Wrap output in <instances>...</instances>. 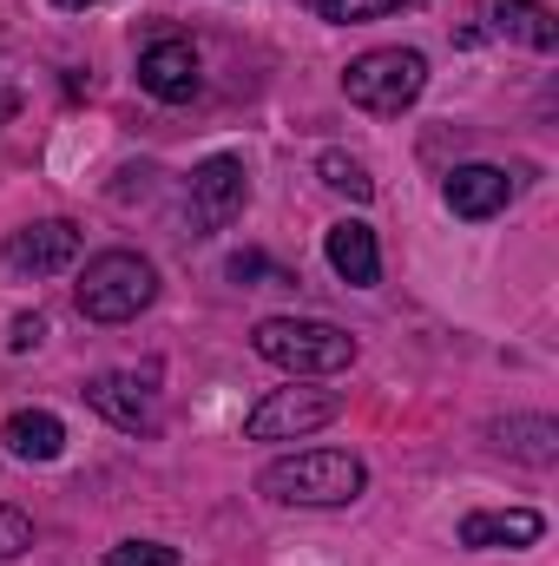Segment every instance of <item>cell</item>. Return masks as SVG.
<instances>
[{
    "label": "cell",
    "instance_id": "9",
    "mask_svg": "<svg viewBox=\"0 0 559 566\" xmlns=\"http://www.w3.org/2000/svg\"><path fill=\"white\" fill-rule=\"evenodd\" d=\"M139 86L151 93V99H165V106H184V99L198 93V46L178 40V33L151 40V46L139 53Z\"/></svg>",
    "mask_w": 559,
    "mask_h": 566
},
{
    "label": "cell",
    "instance_id": "4",
    "mask_svg": "<svg viewBox=\"0 0 559 566\" xmlns=\"http://www.w3.org/2000/svg\"><path fill=\"white\" fill-rule=\"evenodd\" d=\"M421 86H428V60H421L415 46H376V53L349 60V73H342V93L362 113H376V119L409 113L421 99Z\"/></svg>",
    "mask_w": 559,
    "mask_h": 566
},
{
    "label": "cell",
    "instance_id": "20",
    "mask_svg": "<svg viewBox=\"0 0 559 566\" xmlns=\"http://www.w3.org/2000/svg\"><path fill=\"white\" fill-rule=\"evenodd\" d=\"M40 336H46V323H40V316H20V323H13V336H7V343H13V349H33V343H40Z\"/></svg>",
    "mask_w": 559,
    "mask_h": 566
},
{
    "label": "cell",
    "instance_id": "17",
    "mask_svg": "<svg viewBox=\"0 0 559 566\" xmlns=\"http://www.w3.org/2000/svg\"><path fill=\"white\" fill-rule=\"evenodd\" d=\"M106 566H178V547H165V541H119V547H106Z\"/></svg>",
    "mask_w": 559,
    "mask_h": 566
},
{
    "label": "cell",
    "instance_id": "19",
    "mask_svg": "<svg viewBox=\"0 0 559 566\" xmlns=\"http://www.w3.org/2000/svg\"><path fill=\"white\" fill-rule=\"evenodd\" d=\"M33 547V521L20 507H0V560H20Z\"/></svg>",
    "mask_w": 559,
    "mask_h": 566
},
{
    "label": "cell",
    "instance_id": "5",
    "mask_svg": "<svg viewBox=\"0 0 559 566\" xmlns=\"http://www.w3.org/2000/svg\"><path fill=\"white\" fill-rule=\"evenodd\" d=\"M342 416V396L336 389H271L251 416H244V434L251 441H296V434H316Z\"/></svg>",
    "mask_w": 559,
    "mask_h": 566
},
{
    "label": "cell",
    "instance_id": "22",
    "mask_svg": "<svg viewBox=\"0 0 559 566\" xmlns=\"http://www.w3.org/2000/svg\"><path fill=\"white\" fill-rule=\"evenodd\" d=\"M53 7H73V13H80V7H99V0H53Z\"/></svg>",
    "mask_w": 559,
    "mask_h": 566
},
{
    "label": "cell",
    "instance_id": "14",
    "mask_svg": "<svg viewBox=\"0 0 559 566\" xmlns=\"http://www.w3.org/2000/svg\"><path fill=\"white\" fill-rule=\"evenodd\" d=\"M487 27L520 40V46H534V53H553L559 46V27L540 0H487Z\"/></svg>",
    "mask_w": 559,
    "mask_h": 566
},
{
    "label": "cell",
    "instance_id": "11",
    "mask_svg": "<svg viewBox=\"0 0 559 566\" xmlns=\"http://www.w3.org/2000/svg\"><path fill=\"white\" fill-rule=\"evenodd\" d=\"M547 534V521L534 514V507H481V514H467L461 521V547H474V554H487V547H534Z\"/></svg>",
    "mask_w": 559,
    "mask_h": 566
},
{
    "label": "cell",
    "instance_id": "1",
    "mask_svg": "<svg viewBox=\"0 0 559 566\" xmlns=\"http://www.w3.org/2000/svg\"><path fill=\"white\" fill-rule=\"evenodd\" d=\"M257 488L271 501H283V507H349L369 488V468L349 448H303V454L271 461L257 474Z\"/></svg>",
    "mask_w": 559,
    "mask_h": 566
},
{
    "label": "cell",
    "instance_id": "6",
    "mask_svg": "<svg viewBox=\"0 0 559 566\" xmlns=\"http://www.w3.org/2000/svg\"><path fill=\"white\" fill-rule=\"evenodd\" d=\"M244 198H251L244 158L211 151V158L191 171V224H198V231H224L231 218H244Z\"/></svg>",
    "mask_w": 559,
    "mask_h": 566
},
{
    "label": "cell",
    "instance_id": "18",
    "mask_svg": "<svg viewBox=\"0 0 559 566\" xmlns=\"http://www.w3.org/2000/svg\"><path fill=\"white\" fill-rule=\"evenodd\" d=\"M323 7V20H382V13H395V7H409V0H316Z\"/></svg>",
    "mask_w": 559,
    "mask_h": 566
},
{
    "label": "cell",
    "instance_id": "8",
    "mask_svg": "<svg viewBox=\"0 0 559 566\" xmlns=\"http://www.w3.org/2000/svg\"><path fill=\"white\" fill-rule=\"evenodd\" d=\"M86 402H93L113 428H126V434H151V428H158V389H151V376H133V369L93 376V382H86Z\"/></svg>",
    "mask_w": 559,
    "mask_h": 566
},
{
    "label": "cell",
    "instance_id": "7",
    "mask_svg": "<svg viewBox=\"0 0 559 566\" xmlns=\"http://www.w3.org/2000/svg\"><path fill=\"white\" fill-rule=\"evenodd\" d=\"M73 258H80V224H66V218L20 224V231L7 238V271H20V277H53V271H66Z\"/></svg>",
    "mask_w": 559,
    "mask_h": 566
},
{
    "label": "cell",
    "instance_id": "15",
    "mask_svg": "<svg viewBox=\"0 0 559 566\" xmlns=\"http://www.w3.org/2000/svg\"><path fill=\"white\" fill-rule=\"evenodd\" d=\"M500 434V448H514L520 461H534V468H547L559 454V428L547 422V416H520V422H507V428H494Z\"/></svg>",
    "mask_w": 559,
    "mask_h": 566
},
{
    "label": "cell",
    "instance_id": "10",
    "mask_svg": "<svg viewBox=\"0 0 559 566\" xmlns=\"http://www.w3.org/2000/svg\"><path fill=\"white\" fill-rule=\"evenodd\" d=\"M441 198H447L454 218L481 224V218H500V211L514 205V178H507L500 165H454L447 185H441Z\"/></svg>",
    "mask_w": 559,
    "mask_h": 566
},
{
    "label": "cell",
    "instance_id": "13",
    "mask_svg": "<svg viewBox=\"0 0 559 566\" xmlns=\"http://www.w3.org/2000/svg\"><path fill=\"white\" fill-rule=\"evenodd\" d=\"M0 441H7L13 461H60L66 428H60V416H46V409H13L7 428H0Z\"/></svg>",
    "mask_w": 559,
    "mask_h": 566
},
{
    "label": "cell",
    "instance_id": "2",
    "mask_svg": "<svg viewBox=\"0 0 559 566\" xmlns=\"http://www.w3.org/2000/svg\"><path fill=\"white\" fill-rule=\"evenodd\" d=\"M251 349L283 376H342L356 363V336L316 316H264L251 329Z\"/></svg>",
    "mask_w": 559,
    "mask_h": 566
},
{
    "label": "cell",
    "instance_id": "12",
    "mask_svg": "<svg viewBox=\"0 0 559 566\" xmlns=\"http://www.w3.org/2000/svg\"><path fill=\"white\" fill-rule=\"evenodd\" d=\"M323 251H329V271H336L342 283H356V290H369V283L382 277V251H376V231H369L362 218H342V224H329Z\"/></svg>",
    "mask_w": 559,
    "mask_h": 566
},
{
    "label": "cell",
    "instance_id": "21",
    "mask_svg": "<svg viewBox=\"0 0 559 566\" xmlns=\"http://www.w3.org/2000/svg\"><path fill=\"white\" fill-rule=\"evenodd\" d=\"M13 106H20V99H13V93H0V126L13 119Z\"/></svg>",
    "mask_w": 559,
    "mask_h": 566
},
{
    "label": "cell",
    "instance_id": "3",
    "mask_svg": "<svg viewBox=\"0 0 559 566\" xmlns=\"http://www.w3.org/2000/svg\"><path fill=\"white\" fill-rule=\"evenodd\" d=\"M151 296H158V271L139 251H99L80 271V290H73L86 323H133L139 310H151Z\"/></svg>",
    "mask_w": 559,
    "mask_h": 566
},
{
    "label": "cell",
    "instance_id": "16",
    "mask_svg": "<svg viewBox=\"0 0 559 566\" xmlns=\"http://www.w3.org/2000/svg\"><path fill=\"white\" fill-rule=\"evenodd\" d=\"M316 171H323V185H329V191H342V198H356V205H369V198H376L369 165H362V158H349V151H323V158H316Z\"/></svg>",
    "mask_w": 559,
    "mask_h": 566
}]
</instances>
